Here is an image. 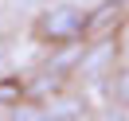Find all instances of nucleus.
<instances>
[{"mask_svg": "<svg viewBox=\"0 0 129 121\" xmlns=\"http://www.w3.org/2000/svg\"><path fill=\"white\" fill-rule=\"evenodd\" d=\"M86 16L78 4H55L51 12L39 16V35L51 43H71V39H82L86 35Z\"/></svg>", "mask_w": 129, "mask_h": 121, "instance_id": "obj_1", "label": "nucleus"}, {"mask_svg": "<svg viewBox=\"0 0 129 121\" xmlns=\"http://www.w3.org/2000/svg\"><path fill=\"white\" fill-rule=\"evenodd\" d=\"M121 16H125V0H102V4L86 16V35L110 39V31L121 24Z\"/></svg>", "mask_w": 129, "mask_h": 121, "instance_id": "obj_2", "label": "nucleus"}, {"mask_svg": "<svg viewBox=\"0 0 129 121\" xmlns=\"http://www.w3.org/2000/svg\"><path fill=\"white\" fill-rule=\"evenodd\" d=\"M110 66H113V39H102V43H94V47L82 51L74 74H82V78H102V74H110Z\"/></svg>", "mask_w": 129, "mask_h": 121, "instance_id": "obj_3", "label": "nucleus"}, {"mask_svg": "<svg viewBox=\"0 0 129 121\" xmlns=\"http://www.w3.org/2000/svg\"><path fill=\"white\" fill-rule=\"evenodd\" d=\"M24 94H27V86L16 74H0V105H16Z\"/></svg>", "mask_w": 129, "mask_h": 121, "instance_id": "obj_4", "label": "nucleus"}, {"mask_svg": "<svg viewBox=\"0 0 129 121\" xmlns=\"http://www.w3.org/2000/svg\"><path fill=\"white\" fill-rule=\"evenodd\" d=\"M74 113H78V105H74V102H59L55 109H51V117H74Z\"/></svg>", "mask_w": 129, "mask_h": 121, "instance_id": "obj_5", "label": "nucleus"}, {"mask_svg": "<svg viewBox=\"0 0 129 121\" xmlns=\"http://www.w3.org/2000/svg\"><path fill=\"white\" fill-rule=\"evenodd\" d=\"M94 121H125V113H121V109H102Z\"/></svg>", "mask_w": 129, "mask_h": 121, "instance_id": "obj_6", "label": "nucleus"}, {"mask_svg": "<svg viewBox=\"0 0 129 121\" xmlns=\"http://www.w3.org/2000/svg\"><path fill=\"white\" fill-rule=\"evenodd\" d=\"M12 121H39V113H31V109H12Z\"/></svg>", "mask_w": 129, "mask_h": 121, "instance_id": "obj_7", "label": "nucleus"}, {"mask_svg": "<svg viewBox=\"0 0 129 121\" xmlns=\"http://www.w3.org/2000/svg\"><path fill=\"white\" fill-rule=\"evenodd\" d=\"M121 102H129V74L121 78Z\"/></svg>", "mask_w": 129, "mask_h": 121, "instance_id": "obj_8", "label": "nucleus"}]
</instances>
